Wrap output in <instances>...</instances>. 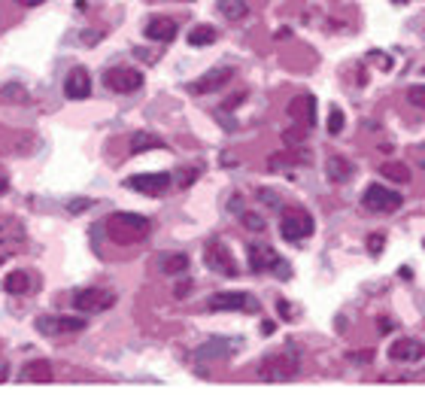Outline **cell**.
Here are the masks:
<instances>
[{
    "instance_id": "1",
    "label": "cell",
    "mask_w": 425,
    "mask_h": 395,
    "mask_svg": "<svg viewBox=\"0 0 425 395\" xmlns=\"http://www.w3.org/2000/svg\"><path fill=\"white\" fill-rule=\"evenodd\" d=\"M152 232V222L140 213H113L107 219V234L113 243H122V246H131V243H140L146 241V234Z\"/></svg>"
},
{
    "instance_id": "2",
    "label": "cell",
    "mask_w": 425,
    "mask_h": 395,
    "mask_svg": "<svg viewBox=\"0 0 425 395\" xmlns=\"http://www.w3.org/2000/svg\"><path fill=\"white\" fill-rule=\"evenodd\" d=\"M298 371H301V359L295 353H271L258 362V377L267 380V383L292 380Z\"/></svg>"
},
{
    "instance_id": "3",
    "label": "cell",
    "mask_w": 425,
    "mask_h": 395,
    "mask_svg": "<svg viewBox=\"0 0 425 395\" xmlns=\"http://www.w3.org/2000/svg\"><path fill=\"white\" fill-rule=\"evenodd\" d=\"M313 228H316V222H313V216L307 213V210H285V213L280 216V234L285 237L289 243H301L307 241V237L313 234Z\"/></svg>"
},
{
    "instance_id": "4",
    "label": "cell",
    "mask_w": 425,
    "mask_h": 395,
    "mask_svg": "<svg viewBox=\"0 0 425 395\" xmlns=\"http://www.w3.org/2000/svg\"><path fill=\"white\" fill-rule=\"evenodd\" d=\"M362 207L367 213H395L401 207V192H395L389 186H367L362 195Z\"/></svg>"
},
{
    "instance_id": "5",
    "label": "cell",
    "mask_w": 425,
    "mask_h": 395,
    "mask_svg": "<svg viewBox=\"0 0 425 395\" xmlns=\"http://www.w3.org/2000/svg\"><path fill=\"white\" fill-rule=\"evenodd\" d=\"M113 304H116V292L100 289V286L79 289L76 295H73V307H76L79 314H100V310H107Z\"/></svg>"
},
{
    "instance_id": "6",
    "label": "cell",
    "mask_w": 425,
    "mask_h": 395,
    "mask_svg": "<svg viewBox=\"0 0 425 395\" xmlns=\"http://www.w3.org/2000/svg\"><path fill=\"white\" fill-rule=\"evenodd\" d=\"M170 182H173L170 173H134V177L125 180V186L140 192V195H146V198H158L170 189Z\"/></svg>"
},
{
    "instance_id": "7",
    "label": "cell",
    "mask_w": 425,
    "mask_h": 395,
    "mask_svg": "<svg viewBox=\"0 0 425 395\" xmlns=\"http://www.w3.org/2000/svg\"><path fill=\"white\" fill-rule=\"evenodd\" d=\"M104 86L113 88L116 95H131V91L143 88V73L134 67H109L104 73Z\"/></svg>"
},
{
    "instance_id": "8",
    "label": "cell",
    "mask_w": 425,
    "mask_h": 395,
    "mask_svg": "<svg viewBox=\"0 0 425 395\" xmlns=\"http://www.w3.org/2000/svg\"><path fill=\"white\" fill-rule=\"evenodd\" d=\"M204 262H207V268L210 271H216V274H222V277H234L237 274V265H234V259H231V250L222 241H212L207 243V250H204Z\"/></svg>"
},
{
    "instance_id": "9",
    "label": "cell",
    "mask_w": 425,
    "mask_h": 395,
    "mask_svg": "<svg viewBox=\"0 0 425 395\" xmlns=\"http://www.w3.org/2000/svg\"><path fill=\"white\" fill-rule=\"evenodd\" d=\"M210 310H246V314H255L258 301L246 292H216V295L207 298Z\"/></svg>"
},
{
    "instance_id": "10",
    "label": "cell",
    "mask_w": 425,
    "mask_h": 395,
    "mask_svg": "<svg viewBox=\"0 0 425 395\" xmlns=\"http://www.w3.org/2000/svg\"><path fill=\"white\" fill-rule=\"evenodd\" d=\"M249 268H252L255 274H267V271L289 274L283 268V259L276 255V250H274V246H267V243H249Z\"/></svg>"
},
{
    "instance_id": "11",
    "label": "cell",
    "mask_w": 425,
    "mask_h": 395,
    "mask_svg": "<svg viewBox=\"0 0 425 395\" xmlns=\"http://www.w3.org/2000/svg\"><path fill=\"white\" fill-rule=\"evenodd\" d=\"M231 79H234V67H212V70L204 73V76H198L195 82H191L189 91L191 95H210V91L225 88Z\"/></svg>"
},
{
    "instance_id": "12",
    "label": "cell",
    "mask_w": 425,
    "mask_h": 395,
    "mask_svg": "<svg viewBox=\"0 0 425 395\" xmlns=\"http://www.w3.org/2000/svg\"><path fill=\"white\" fill-rule=\"evenodd\" d=\"M86 328V319L82 316H40L36 319V332L43 335H73Z\"/></svg>"
},
{
    "instance_id": "13",
    "label": "cell",
    "mask_w": 425,
    "mask_h": 395,
    "mask_svg": "<svg viewBox=\"0 0 425 395\" xmlns=\"http://www.w3.org/2000/svg\"><path fill=\"white\" fill-rule=\"evenodd\" d=\"M64 95L70 100H86L91 95V76L86 67H73L67 73V79H64Z\"/></svg>"
},
{
    "instance_id": "14",
    "label": "cell",
    "mask_w": 425,
    "mask_h": 395,
    "mask_svg": "<svg viewBox=\"0 0 425 395\" xmlns=\"http://www.w3.org/2000/svg\"><path fill=\"white\" fill-rule=\"evenodd\" d=\"M389 356L395 362H419V359H425V344L417 341V337H398L389 347Z\"/></svg>"
},
{
    "instance_id": "15",
    "label": "cell",
    "mask_w": 425,
    "mask_h": 395,
    "mask_svg": "<svg viewBox=\"0 0 425 395\" xmlns=\"http://www.w3.org/2000/svg\"><path fill=\"white\" fill-rule=\"evenodd\" d=\"M177 31H180V25L173 22L170 15H155L152 22L143 27L146 40H155V43H170L173 36H177Z\"/></svg>"
},
{
    "instance_id": "16",
    "label": "cell",
    "mask_w": 425,
    "mask_h": 395,
    "mask_svg": "<svg viewBox=\"0 0 425 395\" xmlns=\"http://www.w3.org/2000/svg\"><path fill=\"white\" fill-rule=\"evenodd\" d=\"M52 377H55V368L49 359H31L18 371V380L22 383H52Z\"/></svg>"
},
{
    "instance_id": "17",
    "label": "cell",
    "mask_w": 425,
    "mask_h": 395,
    "mask_svg": "<svg viewBox=\"0 0 425 395\" xmlns=\"http://www.w3.org/2000/svg\"><path fill=\"white\" fill-rule=\"evenodd\" d=\"M240 347L237 341H222V337H212V341L198 347V359H222V356H231V350Z\"/></svg>"
},
{
    "instance_id": "18",
    "label": "cell",
    "mask_w": 425,
    "mask_h": 395,
    "mask_svg": "<svg viewBox=\"0 0 425 395\" xmlns=\"http://www.w3.org/2000/svg\"><path fill=\"white\" fill-rule=\"evenodd\" d=\"M289 113H292L295 119H304V125H307V128H313V125H316V100H313V95H307V98H298V100H292Z\"/></svg>"
},
{
    "instance_id": "19",
    "label": "cell",
    "mask_w": 425,
    "mask_h": 395,
    "mask_svg": "<svg viewBox=\"0 0 425 395\" xmlns=\"http://www.w3.org/2000/svg\"><path fill=\"white\" fill-rule=\"evenodd\" d=\"M158 271L168 274V277H177V274L189 271V255L186 253H168L158 259Z\"/></svg>"
},
{
    "instance_id": "20",
    "label": "cell",
    "mask_w": 425,
    "mask_h": 395,
    "mask_svg": "<svg viewBox=\"0 0 425 395\" xmlns=\"http://www.w3.org/2000/svg\"><path fill=\"white\" fill-rule=\"evenodd\" d=\"M4 289L9 295H25L27 289H31V274L27 271H9L4 277Z\"/></svg>"
},
{
    "instance_id": "21",
    "label": "cell",
    "mask_w": 425,
    "mask_h": 395,
    "mask_svg": "<svg viewBox=\"0 0 425 395\" xmlns=\"http://www.w3.org/2000/svg\"><path fill=\"white\" fill-rule=\"evenodd\" d=\"M328 180L331 182H346L349 177H353V161H346V159H340V155H335V159H328Z\"/></svg>"
},
{
    "instance_id": "22",
    "label": "cell",
    "mask_w": 425,
    "mask_h": 395,
    "mask_svg": "<svg viewBox=\"0 0 425 395\" xmlns=\"http://www.w3.org/2000/svg\"><path fill=\"white\" fill-rule=\"evenodd\" d=\"M216 9L228 18V22H240L243 15H249V4H246V0H219Z\"/></svg>"
},
{
    "instance_id": "23",
    "label": "cell",
    "mask_w": 425,
    "mask_h": 395,
    "mask_svg": "<svg viewBox=\"0 0 425 395\" xmlns=\"http://www.w3.org/2000/svg\"><path fill=\"white\" fill-rule=\"evenodd\" d=\"M380 173L386 180H392V182H410V170H407V164H401V161H383V168Z\"/></svg>"
},
{
    "instance_id": "24",
    "label": "cell",
    "mask_w": 425,
    "mask_h": 395,
    "mask_svg": "<svg viewBox=\"0 0 425 395\" xmlns=\"http://www.w3.org/2000/svg\"><path fill=\"white\" fill-rule=\"evenodd\" d=\"M216 27H212V25H195V27H191V31H189V43L191 46H210V43H216Z\"/></svg>"
},
{
    "instance_id": "25",
    "label": "cell",
    "mask_w": 425,
    "mask_h": 395,
    "mask_svg": "<svg viewBox=\"0 0 425 395\" xmlns=\"http://www.w3.org/2000/svg\"><path fill=\"white\" fill-rule=\"evenodd\" d=\"M161 140L155 134H146V131H140V134H134L131 137V152L134 155H140V152H146V149H161Z\"/></svg>"
},
{
    "instance_id": "26",
    "label": "cell",
    "mask_w": 425,
    "mask_h": 395,
    "mask_svg": "<svg viewBox=\"0 0 425 395\" xmlns=\"http://www.w3.org/2000/svg\"><path fill=\"white\" fill-rule=\"evenodd\" d=\"M340 131H344V113L335 107L328 116V134H340Z\"/></svg>"
},
{
    "instance_id": "27",
    "label": "cell",
    "mask_w": 425,
    "mask_h": 395,
    "mask_svg": "<svg viewBox=\"0 0 425 395\" xmlns=\"http://www.w3.org/2000/svg\"><path fill=\"white\" fill-rule=\"evenodd\" d=\"M407 100L413 107H425V86H410L407 88Z\"/></svg>"
},
{
    "instance_id": "28",
    "label": "cell",
    "mask_w": 425,
    "mask_h": 395,
    "mask_svg": "<svg viewBox=\"0 0 425 395\" xmlns=\"http://www.w3.org/2000/svg\"><path fill=\"white\" fill-rule=\"evenodd\" d=\"M240 219H243V225L252 228V232H262V228H264V219L255 216V213H240Z\"/></svg>"
},
{
    "instance_id": "29",
    "label": "cell",
    "mask_w": 425,
    "mask_h": 395,
    "mask_svg": "<svg viewBox=\"0 0 425 395\" xmlns=\"http://www.w3.org/2000/svg\"><path fill=\"white\" fill-rule=\"evenodd\" d=\"M91 204H95L91 198H76V201H70V204H67V210H70V213H82V210L91 207Z\"/></svg>"
},
{
    "instance_id": "30",
    "label": "cell",
    "mask_w": 425,
    "mask_h": 395,
    "mask_svg": "<svg viewBox=\"0 0 425 395\" xmlns=\"http://www.w3.org/2000/svg\"><path fill=\"white\" fill-rule=\"evenodd\" d=\"M383 246H386V237H383V234H371V241H367V250H371V253H380Z\"/></svg>"
},
{
    "instance_id": "31",
    "label": "cell",
    "mask_w": 425,
    "mask_h": 395,
    "mask_svg": "<svg viewBox=\"0 0 425 395\" xmlns=\"http://www.w3.org/2000/svg\"><path fill=\"white\" fill-rule=\"evenodd\" d=\"M6 95H9V98H15V100H25V98H27L18 86H6V88H4V98H6Z\"/></svg>"
},
{
    "instance_id": "32",
    "label": "cell",
    "mask_w": 425,
    "mask_h": 395,
    "mask_svg": "<svg viewBox=\"0 0 425 395\" xmlns=\"http://www.w3.org/2000/svg\"><path fill=\"white\" fill-rule=\"evenodd\" d=\"M100 40V31H82V43L86 46H95Z\"/></svg>"
},
{
    "instance_id": "33",
    "label": "cell",
    "mask_w": 425,
    "mask_h": 395,
    "mask_svg": "<svg viewBox=\"0 0 425 395\" xmlns=\"http://www.w3.org/2000/svg\"><path fill=\"white\" fill-rule=\"evenodd\" d=\"M258 198H262V201H267V204H276V207H280V198H276V195H271V192H258Z\"/></svg>"
},
{
    "instance_id": "34",
    "label": "cell",
    "mask_w": 425,
    "mask_h": 395,
    "mask_svg": "<svg viewBox=\"0 0 425 395\" xmlns=\"http://www.w3.org/2000/svg\"><path fill=\"white\" fill-rule=\"evenodd\" d=\"M276 307H280V314H283L285 319H295V314L289 310V304H285V301H276Z\"/></svg>"
},
{
    "instance_id": "35",
    "label": "cell",
    "mask_w": 425,
    "mask_h": 395,
    "mask_svg": "<svg viewBox=\"0 0 425 395\" xmlns=\"http://www.w3.org/2000/svg\"><path fill=\"white\" fill-rule=\"evenodd\" d=\"M6 377H9V362L0 359V383H6Z\"/></svg>"
},
{
    "instance_id": "36",
    "label": "cell",
    "mask_w": 425,
    "mask_h": 395,
    "mask_svg": "<svg viewBox=\"0 0 425 395\" xmlns=\"http://www.w3.org/2000/svg\"><path fill=\"white\" fill-rule=\"evenodd\" d=\"M46 0H18V6H40Z\"/></svg>"
},
{
    "instance_id": "37",
    "label": "cell",
    "mask_w": 425,
    "mask_h": 395,
    "mask_svg": "<svg viewBox=\"0 0 425 395\" xmlns=\"http://www.w3.org/2000/svg\"><path fill=\"white\" fill-rule=\"evenodd\" d=\"M6 192H9V182H6L4 173H0V195H6Z\"/></svg>"
},
{
    "instance_id": "38",
    "label": "cell",
    "mask_w": 425,
    "mask_h": 395,
    "mask_svg": "<svg viewBox=\"0 0 425 395\" xmlns=\"http://www.w3.org/2000/svg\"><path fill=\"white\" fill-rule=\"evenodd\" d=\"M189 289H191L189 283H182V286H177V295H180V298H182V295H189Z\"/></svg>"
},
{
    "instance_id": "39",
    "label": "cell",
    "mask_w": 425,
    "mask_h": 395,
    "mask_svg": "<svg viewBox=\"0 0 425 395\" xmlns=\"http://www.w3.org/2000/svg\"><path fill=\"white\" fill-rule=\"evenodd\" d=\"M182 4H191V0H182Z\"/></svg>"
}]
</instances>
